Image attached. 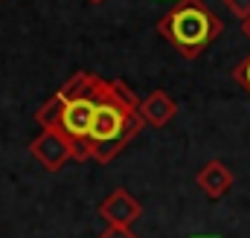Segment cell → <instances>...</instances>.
I'll return each mask as SVG.
<instances>
[{
  "label": "cell",
  "mask_w": 250,
  "mask_h": 238,
  "mask_svg": "<svg viewBox=\"0 0 250 238\" xmlns=\"http://www.w3.org/2000/svg\"><path fill=\"white\" fill-rule=\"evenodd\" d=\"M224 6H227V9L242 20V23L250 18V0H224Z\"/></svg>",
  "instance_id": "cell-9"
},
{
  "label": "cell",
  "mask_w": 250,
  "mask_h": 238,
  "mask_svg": "<svg viewBox=\"0 0 250 238\" xmlns=\"http://www.w3.org/2000/svg\"><path fill=\"white\" fill-rule=\"evenodd\" d=\"M224 23L204 0H178L160 20L157 32L169 41L184 59H198L218 35Z\"/></svg>",
  "instance_id": "cell-3"
},
{
  "label": "cell",
  "mask_w": 250,
  "mask_h": 238,
  "mask_svg": "<svg viewBox=\"0 0 250 238\" xmlns=\"http://www.w3.org/2000/svg\"><path fill=\"white\" fill-rule=\"evenodd\" d=\"M198 189L207 195V198H212V200H218V198H224L227 192H230V186H233V172L221 163V160H209L201 172H198Z\"/></svg>",
  "instance_id": "cell-7"
},
{
  "label": "cell",
  "mask_w": 250,
  "mask_h": 238,
  "mask_svg": "<svg viewBox=\"0 0 250 238\" xmlns=\"http://www.w3.org/2000/svg\"><path fill=\"white\" fill-rule=\"evenodd\" d=\"M233 79H236V81H239V84L250 93V56H248V59H242L236 67H233Z\"/></svg>",
  "instance_id": "cell-8"
},
{
  "label": "cell",
  "mask_w": 250,
  "mask_h": 238,
  "mask_svg": "<svg viewBox=\"0 0 250 238\" xmlns=\"http://www.w3.org/2000/svg\"><path fill=\"white\" fill-rule=\"evenodd\" d=\"M140 212H143V206L128 189H114L99 203V215H102V221H108V227H128L131 230V224L140 218Z\"/></svg>",
  "instance_id": "cell-5"
},
{
  "label": "cell",
  "mask_w": 250,
  "mask_h": 238,
  "mask_svg": "<svg viewBox=\"0 0 250 238\" xmlns=\"http://www.w3.org/2000/svg\"><path fill=\"white\" fill-rule=\"evenodd\" d=\"M140 114H143V122L151 125V128H166L175 114H178V102L166 93V90H154L148 93V99H143L140 105Z\"/></svg>",
  "instance_id": "cell-6"
},
{
  "label": "cell",
  "mask_w": 250,
  "mask_h": 238,
  "mask_svg": "<svg viewBox=\"0 0 250 238\" xmlns=\"http://www.w3.org/2000/svg\"><path fill=\"white\" fill-rule=\"evenodd\" d=\"M242 29H245V35H248V38H250V18H248V20H245V23H242Z\"/></svg>",
  "instance_id": "cell-11"
},
{
  "label": "cell",
  "mask_w": 250,
  "mask_h": 238,
  "mask_svg": "<svg viewBox=\"0 0 250 238\" xmlns=\"http://www.w3.org/2000/svg\"><path fill=\"white\" fill-rule=\"evenodd\" d=\"M99 238H137V236H134L128 227H108V230H105Z\"/></svg>",
  "instance_id": "cell-10"
},
{
  "label": "cell",
  "mask_w": 250,
  "mask_h": 238,
  "mask_svg": "<svg viewBox=\"0 0 250 238\" xmlns=\"http://www.w3.org/2000/svg\"><path fill=\"white\" fill-rule=\"evenodd\" d=\"M29 151H32V157H35L47 172H59V169H64L67 160H76L73 142L64 137L59 128H44V131L32 139Z\"/></svg>",
  "instance_id": "cell-4"
},
{
  "label": "cell",
  "mask_w": 250,
  "mask_h": 238,
  "mask_svg": "<svg viewBox=\"0 0 250 238\" xmlns=\"http://www.w3.org/2000/svg\"><path fill=\"white\" fill-rule=\"evenodd\" d=\"M90 3H102V0H90Z\"/></svg>",
  "instance_id": "cell-12"
},
{
  "label": "cell",
  "mask_w": 250,
  "mask_h": 238,
  "mask_svg": "<svg viewBox=\"0 0 250 238\" xmlns=\"http://www.w3.org/2000/svg\"><path fill=\"white\" fill-rule=\"evenodd\" d=\"M140 105H143V99H137V93L125 81H111V87H108L99 111H96L90 137H87L90 160L105 166V163H114L120 151H125V145L146 125L143 114H140Z\"/></svg>",
  "instance_id": "cell-2"
},
{
  "label": "cell",
  "mask_w": 250,
  "mask_h": 238,
  "mask_svg": "<svg viewBox=\"0 0 250 238\" xmlns=\"http://www.w3.org/2000/svg\"><path fill=\"white\" fill-rule=\"evenodd\" d=\"M201 238H212V236H201Z\"/></svg>",
  "instance_id": "cell-13"
},
{
  "label": "cell",
  "mask_w": 250,
  "mask_h": 238,
  "mask_svg": "<svg viewBox=\"0 0 250 238\" xmlns=\"http://www.w3.org/2000/svg\"><path fill=\"white\" fill-rule=\"evenodd\" d=\"M111 87V79H102L96 73L79 70L73 73L59 93H53L35 114V122L41 128H59L76 148V160H90L87 154V137L93 128L96 111Z\"/></svg>",
  "instance_id": "cell-1"
}]
</instances>
